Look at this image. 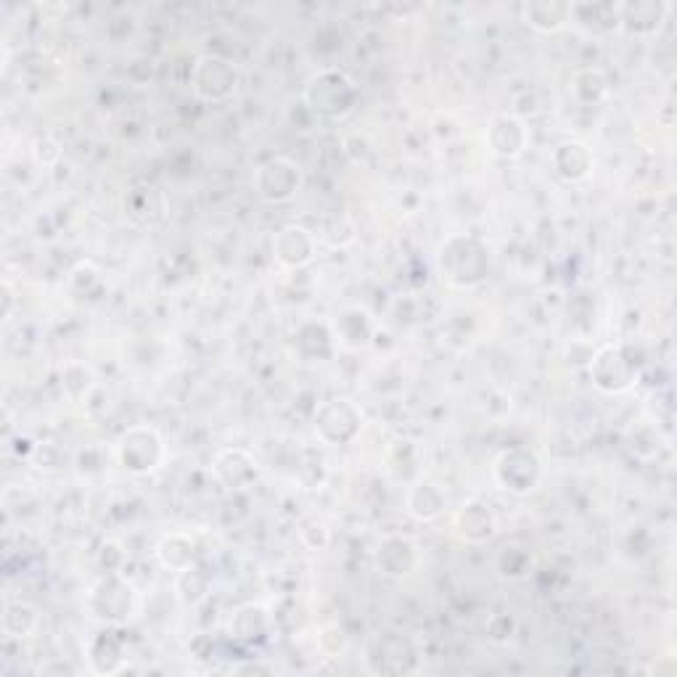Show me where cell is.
Segmentation results:
<instances>
[{
    "label": "cell",
    "mask_w": 677,
    "mask_h": 677,
    "mask_svg": "<svg viewBox=\"0 0 677 677\" xmlns=\"http://www.w3.org/2000/svg\"><path fill=\"white\" fill-rule=\"evenodd\" d=\"M529 567H532V556H529V551H525V548L506 546L498 553V569L503 578H511V580L525 578V574L529 572Z\"/></svg>",
    "instance_id": "obj_28"
},
{
    "label": "cell",
    "mask_w": 677,
    "mask_h": 677,
    "mask_svg": "<svg viewBox=\"0 0 677 677\" xmlns=\"http://www.w3.org/2000/svg\"><path fill=\"white\" fill-rule=\"evenodd\" d=\"M572 96L582 106H595L609 96V77L599 66H585V70L574 72L572 85H569Z\"/></svg>",
    "instance_id": "obj_25"
},
{
    "label": "cell",
    "mask_w": 677,
    "mask_h": 677,
    "mask_svg": "<svg viewBox=\"0 0 677 677\" xmlns=\"http://www.w3.org/2000/svg\"><path fill=\"white\" fill-rule=\"evenodd\" d=\"M88 603L91 612L96 614L98 620L109 622V625H123V622L136 614L138 593L119 572H106V578H101L96 585H93Z\"/></svg>",
    "instance_id": "obj_7"
},
{
    "label": "cell",
    "mask_w": 677,
    "mask_h": 677,
    "mask_svg": "<svg viewBox=\"0 0 677 677\" xmlns=\"http://www.w3.org/2000/svg\"><path fill=\"white\" fill-rule=\"evenodd\" d=\"M553 172L567 183H582L595 170V154L582 140H561L551 154Z\"/></svg>",
    "instance_id": "obj_16"
},
{
    "label": "cell",
    "mask_w": 677,
    "mask_h": 677,
    "mask_svg": "<svg viewBox=\"0 0 677 677\" xmlns=\"http://www.w3.org/2000/svg\"><path fill=\"white\" fill-rule=\"evenodd\" d=\"M315 434L326 445H350L358 440L360 429H363V413L355 402L345 398L326 400L324 405L315 411Z\"/></svg>",
    "instance_id": "obj_8"
},
{
    "label": "cell",
    "mask_w": 677,
    "mask_h": 677,
    "mask_svg": "<svg viewBox=\"0 0 677 677\" xmlns=\"http://www.w3.org/2000/svg\"><path fill=\"white\" fill-rule=\"evenodd\" d=\"M239 70L225 56H201L191 70V88L207 104H223L239 91Z\"/></svg>",
    "instance_id": "obj_9"
},
{
    "label": "cell",
    "mask_w": 677,
    "mask_h": 677,
    "mask_svg": "<svg viewBox=\"0 0 677 677\" xmlns=\"http://www.w3.org/2000/svg\"><path fill=\"white\" fill-rule=\"evenodd\" d=\"M590 379L606 394H625L638 384V360L627 345H606L590 358Z\"/></svg>",
    "instance_id": "obj_4"
},
{
    "label": "cell",
    "mask_w": 677,
    "mask_h": 677,
    "mask_svg": "<svg viewBox=\"0 0 677 677\" xmlns=\"http://www.w3.org/2000/svg\"><path fill=\"white\" fill-rule=\"evenodd\" d=\"M408 514L413 516L421 525H432L437 521L447 508V495L442 493V487L432 479H419L415 485L408 489Z\"/></svg>",
    "instance_id": "obj_19"
},
{
    "label": "cell",
    "mask_w": 677,
    "mask_h": 677,
    "mask_svg": "<svg viewBox=\"0 0 677 677\" xmlns=\"http://www.w3.org/2000/svg\"><path fill=\"white\" fill-rule=\"evenodd\" d=\"M294 352L299 355L305 363H324L337 352V337L334 328L324 320H307L294 334Z\"/></svg>",
    "instance_id": "obj_17"
},
{
    "label": "cell",
    "mask_w": 677,
    "mask_h": 677,
    "mask_svg": "<svg viewBox=\"0 0 677 677\" xmlns=\"http://www.w3.org/2000/svg\"><path fill=\"white\" fill-rule=\"evenodd\" d=\"M489 246L477 236L468 233H455L442 241L437 252V267L442 278L455 289H474L485 284L489 276Z\"/></svg>",
    "instance_id": "obj_1"
},
{
    "label": "cell",
    "mask_w": 677,
    "mask_h": 677,
    "mask_svg": "<svg viewBox=\"0 0 677 677\" xmlns=\"http://www.w3.org/2000/svg\"><path fill=\"white\" fill-rule=\"evenodd\" d=\"M40 625V616L38 609L30 606V603H6V612H3V633L9 635V638H27V635H32Z\"/></svg>",
    "instance_id": "obj_26"
},
{
    "label": "cell",
    "mask_w": 677,
    "mask_h": 677,
    "mask_svg": "<svg viewBox=\"0 0 677 677\" xmlns=\"http://www.w3.org/2000/svg\"><path fill=\"white\" fill-rule=\"evenodd\" d=\"M334 337L337 345H345L347 350H366L373 339V320L368 318L366 310L360 307H347L334 320Z\"/></svg>",
    "instance_id": "obj_20"
},
{
    "label": "cell",
    "mask_w": 677,
    "mask_h": 677,
    "mask_svg": "<svg viewBox=\"0 0 677 677\" xmlns=\"http://www.w3.org/2000/svg\"><path fill=\"white\" fill-rule=\"evenodd\" d=\"M88 662H91L93 673H98V675L119 673L125 662V646H123V641L117 638V633L104 630V633H98L96 638H91Z\"/></svg>",
    "instance_id": "obj_23"
},
{
    "label": "cell",
    "mask_w": 677,
    "mask_h": 677,
    "mask_svg": "<svg viewBox=\"0 0 677 677\" xmlns=\"http://www.w3.org/2000/svg\"><path fill=\"white\" fill-rule=\"evenodd\" d=\"M574 11L580 13H590V19H580L582 24L588 27V30L593 32H612L620 30V19H622V6L614 3H574Z\"/></svg>",
    "instance_id": "obj_27"
},
{
    "label": "cell",
    "mask_w": 677,
    "mask_h": 677,
    "mask_svg": "<svg viewBox=\"0 0 677 677\" xmlns=\"http://www.w3.org/2000/svg\"><path fill=\"white\" fill-rule=\"evenodd\" d=\"M493 479L500 489L514 495H527L542 482V458L538 451L516 445L503 451L493 464Z\"/></svg>",
    "instance_id": "obj_5"
},
{
    "label": "cell",
    "mask_w": 677,
    "mask_h": 677,
    "mask_svg": "<svg viewBox=\"0 0 677 677\" xmlns=\"http://www.w3.org/2000/svg\"><path fill=\"white\" fill-rule=\"evenodd\" d=\"M521 22L532 30L546 32H561L572 22V3H561V0H532V3L521 6Z\"/></svg>",
    "instance_id": "obj_18"
},
{
    "label": "cell",
    "mask_w": 677,
    "mask_h": 677,
    "mask_svg": "<svg viewBox=\"0 0 677 677\" xmlns=\"http://www.w3.org/2000/svg\"><path fill=\"white\" fill-rule=\"evenodd\" d=\"M154 553H157L159 564L165 569H170V572H183V569L197 567L199 546L189 532H170L159 540L157 551Z\"/></svg>",
    "instance_id": "obj_22"
},
{
    "label": "cell",
    "mask_w": 677,
    "mask_h": 677,
    "mask_svg": "<svg viewBox=\"0 0 677 677\" xmlns=\"http://www.w3.org/2000/svg\"><path fill=\"white\" fill-rule=\"evenodd\" d=\"M377 567L384 578H411L415 567H419V548H415V542L405 538V535H389V538L379 542Z\"/></svg>",
    "instance_id": "obj_15"
},
{
    "label": "cell",
    "mask_w": 677,
    "mask_h": 677,
    "mask_svg": "<svg viewBox=\"0 0 677 677\" xmlns=\"http://www.w3.org/2000/svg\"><path fill=\"white\" fill-rule=\"evenodd\" d=\"M271 625L273 616L260 603H246V606H239L233 612L231 622H228V633L241 643H257L271 633Z\"/></svg>",
    "instance_id": "obj_21"
},
{
    "label": "cell",
    "mask_w": 677,
    "mask_h": 677,
    "mask_svg": "<svg viewBox=\"0 0 677 677\" xmlns=\"http://www.w3.org/2000/svg\"><path fill=\"white\" fill-rule=\"evenodd\" d=\"M212 474L228 489H250L260 482V461L244 447H225L214 455Z\"/></svg>",
    "instance_id": "obj_11"
},
{
    "label": "cell",
    "mask_w": 677,
    "mask_h": 677,
    "mask_svg": "<svg viewBox=\"0 0 677 677\" xmlns=\"http://www.w3.org/2000/svg\"><path fill=\"white\" fill-rule=\"evenodd\" d=\"M114 451H117L119 466L130 474H149L165 461L162 434L146 424L130 426L127 432H123Z\"/></svg>",
    "instance_id": "obj_6"
},
{
    "label": "cell",
    "mask_w": 677,
    "mask_h": 677,
    "mask_svg": "<svg viewBox=\"0 0 677 677\" xmlns=\"http://www.w3.org/2000/svg\"><path fill=\"white\" fill-rule=\"evenodd\" d=\"M93 389V373L85 363H66L64 366V392L70 394L72 400H83L88 398Z\"/></svg>",
    "instance_id": "obj_29"
},
{
    "label": "cell",
    "mask_w": 677,
    "mask_h": 677,
    "mask_svg": "<svg viewBox=\"0 0 677 677\" xmlns=\"http://www.w3.org/2000/svg\"><path fill=\"white\" fill-rule=\"evenodd\" d=\"M318 646H320V652H324L326 656H339V654L347 648V635H345V630H341L339 625H326V627H320Z\"/></svg>",
    "instance_id": "obj_31"
},
{
    "label": "cell",
    "mask_w": 677,
    "mask_h": 677,
    "mask_svg": "<svg viewBox=\"0 0 677 677\" xmlns=\"http://www.w3.org/2000/svg\"><path fill=\"white\" fill-rule=\"evenodd\" d=\"M302 183V170L297 162L286 157H276L271 162L260 165V170L254 172V189H257L260 199L267 201V204H286L297 197Z\"/></svg>",
    "instance_id": "obj_10"
},
{
    "label": "cell",
    "mask_w": 677,
    "mask_h": 677,
    "mask_svg": "<svg viewBox=\"0 0 677 677\" xmlns=\"http://www.w3.org/2000/svg\"><path fill=\"white\" fill-rule=\"evenodd\" d=\"M315 252H318V239L305 225H284L273 239V257L286 271H299V267L310 265Z\"/></svg>",
    "instance_id": "obj_12"
},
{
    "label": "cell",
    "mask_w": 677,
    "mask_h": 677,
    "mask_svg": "<svg viewBox=\"0 0 677 677\" xmlns=\"http://www.w3.org/2000/svg\"><path fill=\"white\" fill-rule=\"evenodd\" d=\"M366 665L373 675H413L421 669V654L408 635L384 630L368 641Z\"/></svg>",
    "instance_id": "obj_3"
},
{
    "label": "cell",
    "mask_w": 677,
    "mask_h": 677,
    "mask_svg": "<svg viewBox=\"0 0 677 677\" xmlns=\"http://www.w3.org/2000/svg\"><path fill=\"white\" fill-rule=\"evenodd\" d=\"M453 529L464 542L482 546L498 532V519L485 500H466L453 511Z\"/></svg>",
    "instance_id": "obj_13"
},
{
    "label": "cell",
    "mask_w": 677,
    "mask_h": 677,
    "mask_svg": "<svg viewBox=\"0 0 677 677\" xmlns=\"http://www.w3.org/2000/svg\"><path fill=\"white\" fill-rule=\"evenodd\" d=\"M358 96L360 93L355 80L334 66L315 72L305 85V104L310 106V112L326 119L347 117L358 104Z\"/></svg>",
    "instance_id": "obj_2"
},
{
    "label": "cell",
    "mask_w": 677,
    "mask_h": 677,
    "mask_svg": "<svg viewBox=\"0 0 677 677\" xmlns=\"http://www.w3.org/2000/svg\"><path fill=\"white\" fill-rule=\"evenodd\" d=\"M529 144V127L516 114H500L487 127V146L495 157L516 159Z\"/></svg>",
    "instance_id": "obj_14"
},
{
    "label": "cell",
    "mask_w": 677,
    "mask_h": 677,
    "mask_svg": "<svg viewBox=\"0 0 677 677\" xmlns=\"http://www.w3.org/2000/svg\"><path fill=\"white\" fill-rule=\"evenodd\" d=\"M669 11H673V6L669 3H635V6L627 3V6H622L620 30L654 32V30H659Z\"/></svg>",
    "instance_id": "obj_24"
},
{
    "label": "cell",
    "mask_w": 677,
    "mask_h": 677,
    "mask_svg": "<svg viewBox=\"0 0 677 677\" xmlns=\"http://www.w3.org/2000/svg\"><path fill=\"white\" fill-rule=\"evenodd\" d=\"M176 590L183 603H199L207 595V578L199 572V567H189L178 572Z\"/></svg>",
    "instance_id": "obj_30"
}]
</instances>
